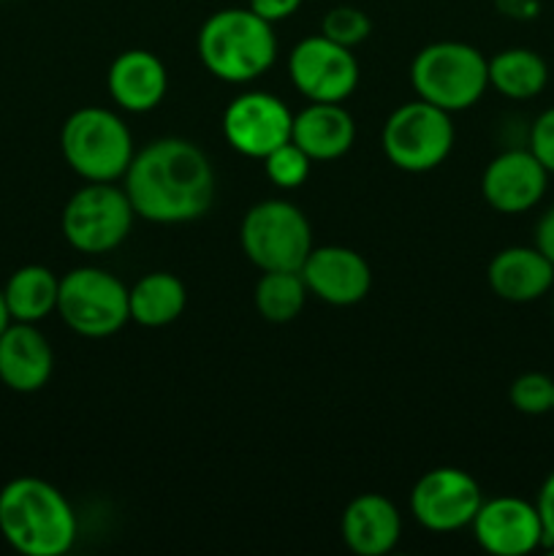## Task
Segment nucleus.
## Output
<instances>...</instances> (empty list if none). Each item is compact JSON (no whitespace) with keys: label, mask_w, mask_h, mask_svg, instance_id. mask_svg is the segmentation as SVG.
<instances>
[{"label":"nucleus","mask_w":554,"mask_h":556,"mask_svg":"<svg viewBox=\"0 0 554 556\" xmlns=\"http://www.w3.org/2000/svg\"><path fill=\"white\" fill-rule=\"evenodd\" d=\"M299 275L310 296L331 307H353L364 302L373 288V269L364 255L342 244H324V248L310 250Z\"/></svg>","instance_id":"15"},{"label":"nucleus","mask_w":554,"mask_h":556,"mask_svg":"<svg viewBox=\"0 0 554 556\" xmlns=\"http://www.w3.org/2000/svg\"><path fill=\"white\" fill-rule=\"evenodd\" d=\"M508 402L525 416H546L554 405V378L546 372H521L511 383Z\"/></svg>","instance_id":"26"},{"label":"nucleus","mask_w":554,"mask_h":556,"mask_svg":"<svg viewBox=\"0 0 554 556\" xmlns=\"http://www.w3.org/2000/svg\"><path fill=\"white\" fill-rule=\"evenodd\" d=\"M136 212L125 188L114 182H87L76 190L60 215L65 242L85 255L117 250L134 228Z\"/></svg>","instance_id":"9"},{"label":"nucleus","mask_w":554,"mask_h":556,"mask_svg":"<svg viewBox=\"0 0 554 556\" xmlns=\"http://www.w3.org/2000/svg\"><path fill=\"white\" fill-rule=\"evenodd\" d=\"M244 258L261 271H299L313 244L304 212L286 199H266L250 206L239 226Z\"/></svg>","instance_id":"6"},{"label":"nucleus","mask_w":554,"mask_h":556,"mask_svg":"<svg viewBox=\"0 0 554 556\" xmlns=\"http://www.w3.org/2000/svg\"><path fill=\"white\" fill-rule=\"evenodd\" d=\"M498 9L511 20H532L541 11L538 0H498Z\"/></svg>","instance_id":"32"},{"label":"nucleus","mask_w":554,"mask_h":556,"mask_svg":"<svg viewBox=\"0 0 554 556\" xmlns=\"http://www.w3.org/2000/svg\"><path fill=\"white\" fill-rule=\"evenodd\" d=\"M411 85L421 101L456 114L489 90V58L465 41H435L411 63Z\"/></svg>","instance_id":"5"},{"label":"nucleus","mask_w":554,"mask_h":556,"mask_svg":"<svg viewBox=\"0 0 554 556\" xmlns=\"http://www.w3.org/2000/svg\"><path fill=\"white\" fill-rule=\"evenodd\" d=\"M291 141L310 161H337L348 155L356 141V123L342 103H313L293 114Z\"/></svg>","instance_id":"20"},{"label":"nucleus","mask_w":554,"mask_h":556,"mask_svg":"<svg viewBox=\"0 0 554 556\" xmlns=\"http://www.w3.org/2000/svg\"><path fill=\"white\" fill-rule=\"evenodd\" d=\"M11 324V315H9V307H5V299H3V291H0V334L5 331V326Z\"/></svg>","instance_id":"33"},{"label":"nucleus","mask_w":554,"mask_h":556,"mask_svg":"<svg viewBox=\"0 0 554 556\" xmlns=\"http://www.w3.org/2000/svg\"><path fill=\"white\" fill-rule=\"evenodd\" d=\"M125 193L141 220L158 226L199 220L215 199V168L188 139H155L136 152L125 172Z\"/></svg>","instance_id":"1"},{"label":"nucleus","mask_w":554,"mask_h":556,"mask_svg":"<svg viewBox=\"0 0 554 556\" xmlns=\"http://www.w3.org/2000/svg\"><path fill=\"white\" fill-rule=\"evenodd\" d=\"M549 85V65L536 49L511 47L489 58V87L511 101L538 98Z\"/></svg>","instance_id":"23"},{"label":"nucleus","mask_w":554,"mask_h":556,"mask_svg":"<svg viewBox=\"0 0 554 556\" xmlns=\"http://www.w3.org/2000/svg\"><path fill=\"white\" fill-rule=\"evenodd\" d=\"M199 60L215 79L248 85L272 68L277 36L272 22L253 9H221L201 25Z\"/></svg>","instance_id":"3"},{"label":"nucleus","mask_w":554,"mask_h":556,"mask_svg":"<svg viewBox=\"0 0 554 556\" xmlns=\"http://www.w3.org/2000/svg\"><path fill=\"white\" fill-rule=\"evenodd\" d=\"M310 155L304 150H299L293 141H286L282 147H277L275 152L264 157V172L266 179H269L275 188L282 190H293L302 188L310 177Z\"/></svg>","instance_id":"25"},{"label":"nucleus","mask_w":554,"mask_h":556,"mask_svg":"<svg viewBox=\"0 0 554 556\" xmlns=\"http://www.w3.org/2000/svg\"><path fill=\"white\" fill-rule=\"evenodd\" d=\"M54 353L36 324L11 320L0 334V383L16 394H33L49 383Z\"/></svg>","instance_id":"17"},{"label":"nucleus","mask_w":554,"mask_h":556,"mask_svg":"<svg viewBox=\"0 0 554 556\" xmlns=\"http://www.w3.org/2000/svg\"><path fill=\"white\" fill-rule=\"evenodd\" d=\"M221 125L234 152L253 157V161H264L269 152L291 141L293 114L272 92L250 90L228 103Z\"/></svg>","instance_id":"12"},{"label":"nucleus","mask_w":554,"mask_h":556,"mask_svg":"<svg viewBox=\"0 0 554 556\" xmlns=\"http://www.w3.org/2000/svg\"><path fill=\"white\" fill-rule=\"evenodd\" d=\"M483 503L481 486L459 467H435L424 472L411 492V514L424 530L456 532L473 525Z\"/></svg>","instance_id":"11"},{"label":"nucleus","mask_w":554,"mask_h":556,"mask_svg":"<svg viewBox=\"0 0 554 556\" xmlns=\"http://www.w3.org/2000/svg\"><path fill=\"white\" fill-rule=\"evenodd\" d=\"M552 413H554V405H552Z\"/></svg>","instance_id":"34"},{"label":"nucleus","mask_w":554,"mask_h":556,"mask_svg":"<svg viewBox=\"0 0 554 556\" xmlns=\"http://www.w3.org/2000/svg\"><path fill=\"white\" fill-rule=\"evenodd\" d=\"M60 152L85 182H117L134 161V136L112 109H76L60 130Z\"/></svg>","instance_id":"4"},{"label":"nucleus","mask_w":554,"mask_h":556,"mask_svg":"<svg viewBox=\"0 0 554 556\" xmlns=\"http://www.w3.org/2000/svg\"><path fill=\"white\" fill-rule=\"evenodd\" d=\"M470 530L478 546L492 556H527L543 546V525L536 503L511 494L483 500Z\"/></svg>","instance_id":"13"},{"label":"nucleus","mask_w":554,"mask_h":556,"mask_svg":"<svg viewBox=\"0 0 554 556\" xmlns=\"http://www.w3.org/2000/svg\"><path fill=\"white\" fill-rule=\"evenodd\" d=\"M0 535L25 556H63L74 548L79 521L58 486L25 476L0 489Z\"/></svg>","instance_id":"2"},{"label":"nucleus","mask_w":554,"mask_h":556,"mask_svg":"<svg viewBox=\"0 0 554 556\" xmlns=\"http://www.w3.org/2000/svg\"><path fill=\"white\" fill-rule=\"evenodd\" d=\"M358 60L353 49L326 36H307L288 54V79L299 96L313 103H342L358 87Z\"/></svg>","instance_id":"10"},{"label":"nucleus","mask_w":554,"mask_h":556,"mask_svg":"<svg viewBox=\"0 0 554 556\" xmlns=\"http://www.w3.org/2000/svg\"><path fill=\"white\" fill-rule=\"evenodd\" d=\"M106 87L123 112L144 114L161 106L166 98L168 71L155 52L125 49L109 65Z\"/></svg>","instance_id":"16"},{"label":"nucleus","mask_w":554,"mask_h":556,"mask_svg":"<svg viewBox=\"0 0 554 556\" xmlns=\"http://www.w3.org/2000/svg\"><path fill=\"white\" fill-rule=\"evenodd\" d=\"M307 286L299 271H264L255 282L253 304L266 324H291L307 304Z\"/></svg>","instance_id":"24"},{"label":"nucleus","mask_w":554,"mask_h":556,"mask_svg":"<svg viewBox=\"0 0 554 556\" xmlns=\"http://www.w3.org/2000/svg\"><path fill=\"white\" fill-rule=\"evenodd\" d=\"M58 313L74 334L106 340L130 320L128 286L98 266H76L60 277Z\"/></svg>","instance_id":"7"},{"label":"nucleus","mask_w":554,"mask_h":556,"mask_svg":"<svg viewBox=\"0 0 554 556\" xmlns=\"http://www.w3.org/2000/svg\"><path fill=\"white\" fill-rule=\"evenodd\" d=\"M536 508H538V514H541L543 546L554 548V470L549 472L546 481H543L541 489H538Z\"/></svg>","instance_id":"29"},{"label":"nucleus","mask_w":554,"mask_h":556,"mask_svg":"<svg viewBox=\"0 0 554 556\" xmlns=\"http://www.w3.org/2000/svg\"><path fill=\"white\" fill-rule=\"evenodd\" d=\"M369 33H373V20L356 5H335L320 20V36L331 38L348 49L367 41Z\"/></svg>","instance_id":"27"},{"label":"nucleus","mask_w":554,"mask_h":556,"mask_svg":"<svg viewBox=\"0 0 554 556\" xmlns=\"http://www.w3.org/2000/svg\"><path fill=\"white\" fill-rule=\"evenodd\" d=\"M536 248L554 264V204L538 217L536 223Z\"/></svg>","instance_id":"31"},{"label":"nucleus","mask_w":554,"mask_h":556,"mask_svg":"<svg viewBox=\"0 0 554 556\" xmlns=\"http://www.w3.org/2000/svg\"><path fill=\"white\" fill-rule=\"evenodd\" d=\"M302 3L304 0H248V9H253L255 14L275 25V22H282L297 14Z\"/></svg>","instance_id":"30"},{"label":"nucleus","mask_w":554,"mask_h":556,"mask_svg":"<svg viewBox=\"0 0 554 556\" xmlns=\"http://www.w3.org/2000/svg\"><path fill=\"white\" fill-rule=\"evenodd\" d=\"M527 150L541 161L549 174H554V106L538 114L527 134Z\"/></svg>","instance_id":"28"},{"label":"nucleus","mask_w":554,"mask_h":556,"mask_svg":"<svg viewBox=\"0 0 554 556\" xmlns=\"http://www.w3.org/2000/svg\"><path fill=\"white\" fill-rule=\"evenodd\" d=\"M487 282L498 299L508 304H530L554 288V264L532 244L505 248L489 261Z\"/></svg>","instance_id":"18"},{"label":"nucleus","mask_w":554,"mask_h":556,"mask_svg":"<svg viewBox=\"0 0 554 556\" xmlns=\"http://www.w3.org/2000/svg\"><path fill=\"white\" fill-rule=\"evenodd\" d=\"M552 174L527 147L505 150L487 163L481 174V195L500 215H525L541 204Z\"/></svg>","instance_id":"14"},{"label":"nucleus","mask_w":554,"mask_h":556,"mask_svg":"<svg viewBox=\"0 0 554 556\" xmlns=\"http://www.w3.org/2000/svg\"><path fill=\"white\" fill-rule=\"evenodd\" d=\"M340 532L345 546L358 556H383L400 543L402 516L383 494H358L342 510Z\"/></svg>","instance_id":"19"},{"label":"nucleus","mask_w":554,"mask_h":556,"mask_svg":"<svg viewBox=\"0 0 554 556\" xmlns=\"http://www.w3.org/2000/svg\"><path fill=\"white\" fill-rule=\"evenodd\" d=\"M451 114L427 101H407L389 114L380 134V147L389 163L407 174L438 168L454 150Z\"/></svg>","instance_id":"8"},{"label":"nucleus","mask_w":554,"mask_h":556,"mask_svg":"<svg viewBox=\"0 0 554 556\" xmlns=\"http://www.w3.org/2000/svg\"><path fill=\"white\" fill-rule=\"evenodd\" d=\"M60 277L41 264H27L9 277L3 288L5 307L11 320L38 324L47 315L58 313Z\"/></svg>","instance_id":"22"},{"label":"nucleus","mask_w":554,"mask_h":556,"mask_svg":"<svg viewBox=\"0 0 554 556\" xmlns=\"http://www.w3.org/2000/svg\"><path fill=\"white\" fill-rule=\"evenodd\" d=\"M188 288L172 271H150L128 288L130 320L141 329H163L182 318Z\"/></svg>","instance_id":"21"}]
</instances>
